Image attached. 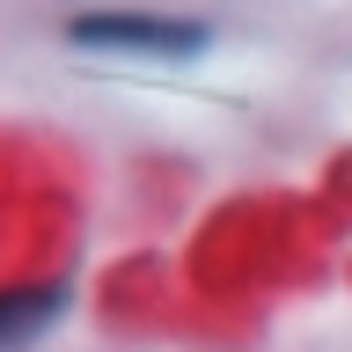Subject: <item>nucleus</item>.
<instances>
[{
    "instance_id": "obj_1",
    "label": "nucleus",
    "mask_w": 352,
    "mask_h": 352,
    "mask_svg": "<svg viewBox=\"0 0 352 352\" xmlns=\"http://www.w3.org/2000/svg\"><path fill=\"white\" fill-rule=\"evenodd\" d=\"M74 44L81 52H118V59H198L213 30L206 22H176V15H132V8H110V15H74Z\"/></svg>"
},
{
    "instance_id": "obj_2",
    "label": "nucleus",
    "mask_w": 352,
    "mask_h": 352,
    "mask_svg": "<svg viewBox=\"0 0 352 352\" xmlns=\"http://www.w3.org/2000/svg\"><path fill=\"white\" fill-rule=\"evenodd\" d=\"M59 308H66V286H15V294H0V352L37 345Z\"/></svg>"
}]
</instances>
